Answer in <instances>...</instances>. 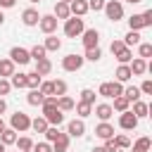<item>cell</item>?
<instances>
[{
  "label": "cell",
  "mask_w": 152,
  "mask_h": 152,
  "mask_svg": "<svg viewBox=\"0 0 152 152\" xmlns=\"http://www.w3.org/2000/svg\"><path fill=\"white\" fill-rule=\"evenodd\" d=\"M26 102H28L31 107H38V104H43V95H40V90H28V95H26Z\"/></svg>",
  "instance_id": "cell-38"
},
{
  "label": "cell",
  "mask_w": 152,
  "mask_h": 152,
  "mask_svg": "<svg viewBox=\"0 0 152 152\" xmlns=\"http://www.w3.org/2000/svg\"><path fill=\"white\" fill-rule=\"evenodd\" d=\"M88 2V12H102L107 0H86Z\"/></svg>",
  "instance_id": "cell-44"
},
{
  "label": "cell",
  "mask_w": 152,
  "mask_h": 152,
  "mask_svg": "<svg viewBox=\"0 0 152 152\" xmlns=\"http://www.w3.org/2000/svg\"><path fill=\"white\" fill-rule=\"evenodd\" d=\"M126 45H124V40H112V45H109V50H112V55H116L119 50H124Z\"/></svg>",
  "instance_id": "cell-51"
},
{
  "label": "cell",
  "mask_w": 152,
  "mask_h": 152,
  "mask_svg": "<svg viewBox=\"0 0 152 152\" xmlns=\"http://www.w3.org/2000/svg\"><path fill=\"white\" fill-rule=\"evenodd\" d=\"M43 48H45V52H57L59 48H62V40L52 33V36H48L45 38V43H43Z\"/></svg>",
  "instance_id": "cell-23"
},
{
  "label": "cell",
  "mask_w": 152,
  "mask_h": 152,
  "mask_svg": "<svg viewBox=\"0 0 152 152\" xmlns=\"http://www.w3.org/2000/svg\"><path fill=\"white\" fill-rule=\"evenodd\" d=\"M112 109H114V112H119V114H121V112H128V109H131V102H128L124 95H119V97H114Z\"/></svg>",
  "instance_id": "cell-29"
},
{
  "label": "cell",
  "mask_w": 152,
  "mask_h": 152,
  "mask_svg": "<svg viewBox=\"0 0 152 152\" xmlns=\"http://www.w3.org/2000/svg\"><path fill=\"white\" fill-rule=\"evenodd\" d=\"M66 81H62V78H55L52 81V95L55 97H62V95H66Z\"/></svg>",
  "instance_id": "cell-27"
},
{
  "label": "cell",
  "mask_w": 152,
  "mask_h": 152,
  "mask_svg": "<svg viewBox=\"0 0 152 152\" xmlns=\"http://www.w3.org/2000/svg\"><path fill=\"white\" fill-rule=\"evenodd\" d=\"M59 2H66V5H69V2H71V0H59Z\"/></svg>",
  "instance_id": "cell-62"
},
{
  "label": "cell",
  "mask_w": 152,
  "mask_h": 152,
  "mask_svg": "<svg viewBox=\"0 0 152 152\" xmlns=\"http://www.w3.org/2000/svg\"><path fill=\"white\" fill-rule=\"evenodd\" d=\"M86 31V24L81 17H69L64 21V36L66 38H81V33Z\"/></svg>",
  "instance_id": "cell-1"
},
{
  "label": "cell",
  "mask_w": 152,
  "mask_h": 152,
  "mask_svg": "<svg viewBox=\"0 0 152 152\" xmlns=\"http://www.w3.org/2000/svg\"><path fill=\"white\" fill-rule=\"evenodd\" d=\"M86 64V59H83V55H66V57H62V69L64 71H78L81 66Z\"/></svg>",
  "instance_id": "cell-6"
},
{
  "label": "cell",
  "mask_w": 152,
  "mask_h": 152,
  "mask_svg": "<svg viewBox=\"0 0 152 152\" xmlns=\"http://www.w3.org/2000/svg\"><path fill=\"white\" fill-rule=\"evenodd\" d=\"M90 152H107V150H104V147H102V145H95V147H93V150H90Z\"/></svg>",
  "instance_id": "cell-56"
},
{
  "label": "cell",
  "mask_w": 152,
  "mask_h": 152,
  "mask_svg": "<svg viewBox=\"0 0 152 152\" xmlns=\"http://www.w3.org/2000/svg\"><path fill=\"white\" fill-rule=\"evenodd\" d=\"M10 86H12V88H26V74H17V71H14V74L10 76Z\"/></svg>",
  "instance_id": "cell-35"
},
{
  "label": "cell",
  "mask_w": 152,
  "mask_h": 152,
  "mask_svg": "<svg viewBox=\"0 0 152 152\" xmlns=\"http://www.w3.org/2000/svg\"><path fill=\"white\" fill-rule=\"evenodd\" d=\"M140 95H152V81H150V78L142 81V86H140Z\"/></svg>",
  "instance_id": "cell-49"
},
{
  "label": "cell",
  "mask_w": 152,
  "mask_h": 152,
  "mask_svg": "<svg viewBox=\"0 0 152 152\" xmlns=\"http://www.w3.org/2000/svg\"><path fill=\"white\" fill-rule=\"evenodd\" d=\"M57 135H59V128H57V126H48V131H45V142H55Z\"/></svg>",
  "instance_id": "cell-46"
},
{
  "label": "cell",
  "mask_w": 152,
  "mask_h": 152,
  "mask_svg": "<svg viewBox=\"0 0 152 152\" xmlns=\"http://www.w3.org/2000/svg\"><path fill=\"white\" fill-rule=\"evenodd\" d=\"M5 109H7V102H5V97H0V114H5Z\"/></svg>",
  "instance_id": "cell-55"
},
{
  "label": "cell",
  "mask_w": 152,
  "mask_h": 152,
  "mask_svg": "<svg viewBox=\"0 0 152 152\" xmlns=\"http://www.w3.org/2000/svg\"><path fill=\"white\" fill-rule=\"evenodd\" d=\"M66 135L71 138H83L86 135V121L83 119H71L66 124Z\"/></svg>",
  "instance_id": "cell-9"
},
{
  "label": "cell",
  "mask_w": 152,
  "mask_h": 152,
  "mask_svg": "<svg viewBox=\"0 0 152 152\" xmlns=\"http://www.w3.org/2000/svg\"><path fill=\"white\" fill-rule=\"evenodd\" d=\"M28 55H31V59H36V62H38V59H45V55H48V52H45V48H43V45H33V48L28 50Z\"/></svg>",
  "instance_id": "cell-40"
},
{
  "label": "cell",
  "mask_w": 152,
  "mask_h": 152,
  "mask_svg": "<svg viewBox=\"0 0 152 152\" xmlns=\"http://www.w3.org/2000/svg\"><path fill=\"white\" fill-rule=\"evenodd\" d=\"M126 2H131V5H138V2H142V0H126Z\"/></svg>",
  "instance_id": "cell-60"
},
{
  "label": "cell",
  "mask_w": 152,
  "mask_h": 152,
  "mask_svg": "<svg viewBox=\"0 0 152 152\" xmlns=\"http://www.w3.org/2000/svg\"><path fill=\"white\" fill-rule=\"evenodd\" d=\"M140 28H147L142 14H131L128 17V31H140Z\"/></svg>",
  "instance_id": "cell-20"
},
{
  "label": "cell",
  "mask_w": 152,
  "mask_h": 152,
  "mask_svg": "<svg viewBox=\"0 0 152 152\" xmlns=\"http://www.w3.org/2000/svg\"><path fill=\"white\" fill-rule=\"evenodd\" d=\"M81 43H83L86 50L100 48V31H97V28H86V31L81 33Z\"/></svg>",
  "instance_id": "cell-5"
},
{
  "label": "cell",
  "mask_w": 152,
  "mask_h": 152,
  "mask_svg": "<svg viewBox=\"0 0 152 152\" xmlns=\"http://www.w3.org/2000/svg\"><path fill=\"white\" fill-rule=\"evenodd\" d=\"M74 109H76L78 119H86V116H90V114H93V104H86V102H76V104H74Z\"/></svg>",
  "instance_id": "cell-31"
},
{
  "label": "cell",
  "mask_w": 152,
  "mask_h": 152,
  "mask_svg": "<svg viewBox=\"0 0 152 152\" xmlns=\"http://www.w3.org/2000/svg\"><path fill=\"white\" fill-rule=\"evenodd\" d=\"M0 142L7 147V145H14L17 142V131L14 128H5L2 133H0Z\"/></svg>",
  "instance_id": "cell-25"
},
{
  "label": "cell",
  "mask_w": 152,
  "mask_h": 152,
  "mask_svg": "<svg viewBox=\"0 0 152 152\" xmlns=\"http://www.w3.org/2000/svg\"><path fill=\"white\" fill-rule=\"evenodd\" d=\"M0 152H7V147H5V145H2V142H0Z\"/></svg>",
  "instance_id": "cell-61"
},
{
  "label": "cell",
  "mask_w": 152,
  "mask_h": 152,
  "mask_svg": "<svg viewBox=\"0 0 152 152\" xmlns=\"http://www.w3.org/2000/svg\"><path fill=\"white\" fill-rule=\"evenodd\" d=\"M66 150H69V135L59 131V135L52 142V152H66Z\"/></svg>",
  "instance_id": "cell-18"
},
{
  "label": "cell",
  "mask_w": 152,
  "mask_h": 152,
  "mask_svg": "<svg viewBox=\"0 0 152 152\" xmlns=\"http://www.w3.org/2000/svg\"><path fill=\"white\" fill-rule=\"evenodd\" d=\"M114 76H116V81H119V83H128V81L133 78V74H131V66H128V64H119V66H116V71H114Z\"/></svg>",
  "instance_id": "cell-17"
},
{
  "label": "cell",
  "mask_w": 152,
  "mask_h": 152,
  "mask_svg": "<svg viewBox=\"0 0 152 152\" xmlns=\"http://www.w3.org/2000/svg\"><path fill=\"white\" fill-rule=\"evenodd\" d=\"M97 95H100V97H104V100H114V93H112V83H109V81L100 83V88H97Z\"/></svg>",
  "instance_id": "cell-36"
},
{
  "label": "cell",
  "mask_w": 152,
  "mask_h": 152,
  "mask_svg": "<svg viewBox=\"0 0 152 152\" xmlns=\"http://www.w3.org/2000/svg\"><path fill=\"white\" fill-rule=\"evenodd\" d=\"M95 135H97L100 140H109V138H114V126H112L109 121H100V124L95 126Z\"/></svg>",
  "instance_id": "cell-12"
},
{
  "label": "cell",
  "mask_w": 152,
  "mask_h": 152,
  "mask_svg": "<svg viewBox=\"0 0 152 152\" xmlns=\"http://www.w3.org/2000/svg\"><path fill=\"white\" fill-rule=\"evenodd\" d=\"M107 152H119V147H116V142H114V138H109V140H104V145H102Z\"/></svg>",
  "instance_id": "cell-52"
},
{
  "label": "cell",
  "mask_w": 152,
  "mask_h": 152,
  "mask_svg": "<svg viewBox=\"0 0 152 152\" xmlns=\"http://www.w3.org/2000/svg\"><path fill=\"white\" fill-rule=\"evenodd\" d=\"M133 150H135V152H150V150H152V140H150L147 135H142V138H138V140L133 142Z\"/></svg>",
  "instance_id": "cell-26"
},
{
  "label": "cell",
  "mask_w": 152,
  "mask_h": 152,
  "mask_svg": "<svg viewBox=\"0 0 152 152\" xmlns=\"http://www.w3.org/2000/svg\"><path fill=\"white\" fill-rule=\"evenodd\" d=\"M112 93H114V97L124 95V83H119V81H112Z\"/></svg>",
  "instance_id": "cell-50"
},
{
  "label": "cell",
  "mask_w": 152,
  "mask_h": 152,
  "mask_svg": "<svg viewBox=\"0 0 152 152\" xmlns=\"http://www.w3.org/2000/svg\"><path fill=\"white\" fill-rule=\"evenodd\" d=\"M31 152H52V145L50 142H33V150Z\"/></svg>",
  "instance_id": "cell-47"
},
{
  "label": "cell",
  "mask_w": 152,
  "mask_h": 152,
  "mask_svg": "<svg viewBox=\"0 0 152 152\" xmlns=\"http://www.w3.org/2000/svg\"><path fill=\"white\" fill-rule=\"evenodd\" d=\"M119 126H121L124 131H133V128H138V119L133 116L131 109H128V112H121V116H119Z\"/></svg>",
  "instance_id": "cell-11"
},
{
  "label": "cell",
  "mask_w": 152,
  "mask_h": 152,
  "mask_svg": "<svg viewBox=\"0 0 152 152\" xmlns=\"http://www.w3.org/2000/svg\"><path fill=\"white\" fill-rule=\"evenodd\" d=\"M5 24V14H2V10H0V26Z\"/></svg>",
  "instance_id": "cell-58"
},
{
  "label": "cell",
  "mask_w": 152,
  "mask_h": 152,
  "mask_svg": "<svg viewBox=\"0 0 152 152\" xmlns=\"http://www.w3.org/2000/svg\"><path fill=\"white\" fill-rule=\"evenodd\" d=\"M10 90H12V86H10V78H0V97H5Z\"/></svg>",
  "instance_id": "cell-48"
},
{
  "label": "cell",
  "mask_w": 152,
  "mask_h": 152,
  "mask_svg": "<svg viewBox=\"0 0 152 152\" xmlns=\"http://www.w3.org/2000/svg\"><path fill=\"white\" fill-rule=\"evenodd\" d=\"M81 102H86V104H95V90L83 88V90H81Z\"/></svg>",
  "instance_id": "cell-43"
},
{
  "label": "cell",
  "mask_w": 152,
  "mask_h": 152,
  "mask_svg": "<svg viewBox=\"0 0 152 152\" xmlns=\"http://www.w3.org/2000/svg\"><path fill=\"white\" fill-rule=\"evenodd\" d=\"M43 119L50 124V126H62L64 124V112H59L57 107H43Z\"/></svg>",
  "instance_id": "cell-4"
},
{
  "label": "cell",
  "mask_w": 152,
  "mask_h": 152,
  "mask_svg": "<svg viewBox=\"0 0 152 152\" xmlns=\"http://www.w3.org/2000/svg\"><path fill=\"white\" fill-rule=\"evenodd\" d=\"M140 43V31H128L126 36H124V45L126 48H133V45H138Z\"/></svg>",
  "instance_id": "cell-33"
},
{
  "label": "cell",
  "mask_w": 152,
  "mask_h": 152,
  "mask_svg": "<svg viewBox=\"0 0 152 152\" xmlns=\"http://www.w3.org/2000/svg\"><path fill=\"white\" fill-rule=\"evenodd\" d=\"M48 121L43 119V116H36V119H31V131H36V133H45L48 131Z\"/></svg>",
  "instance_id": "cell-32"
},
{
  "label": "cell",
  "mask_w": 152,
  "mask_h": 152,
  "mask_svg": "<svg viewBox=\"0 0 152 152\" xmlns=\"http://www.w3.org/2000/svg\"><path fill=\"white\" fill-rule=\"evenodd\" d=\"M28 2H31V5H40L43 0H28Z\"/></svg>",
  "instance_id": "cell-59"
},
{
  "label": "cell",
  "mask_w": 152,
  "mask_h": 152,
  "mask_svg": "<svg viewBox=\"0 0 152 152\" xmlns=\"http://www.w3.org/2000/svg\"><path fill=\"white\" fill-rule=\"evenodd\" d=\"M17 152H31L33 150V140L28 135H17Z\"/></svg>",
  "instance_id": "cell-21"
},
{
  "label": "cell",
  "mask_w": 152,
  "mask_h": 152,
  "mask_svg": "<svg viewBox=\"0 0 152 152\" xmlns=\"http://www.w3.org/2000/svg\"><path fill=\"white\" fill-rule=\"evenodd\" d=\"M21 21H24V26H38V21H40L38 10H36V7H26V10L21 12Z\"/></svg>",
  "instance_id": "cell-10"
},
{
  "label": "cell",
  "mask_w": 152,
  "mask_h": 152,
  "mask_svg": "<svg viewBox=\"0 0 152 152\" xmlns=\"http://www.w3.org/2000/svg\"><path fill=\"white\" fill-rule=\"evenodd\" d=\"M93 112H95V116H97L100 121H109V119H112V114H114L112 104H107V102H100V104H95V107H93Z\"/></svg>",
  "instance_id": "cell-13"
},
{
  "label": "cell",
  "mask_w": 152,
  "mask_h": 152,
  "mask_svg": "<svg viewBox=\"0 0 152 152\" xmlns=\"http://www.w3.org/2000/svg\"><path fill=\"white\" fill-rule=\"evenodd\" d=\"M114 142H116L119 150H131V140H128V135H124V133L114 135Z\"/></svg>",
  "instance_id": "cell-42"
},
{
  "label": "cell",
  "mask_w": 152,
  "mask_h": 152,
  "mask_svg": "<svg viewBox=\"0 0 152 152\" xmlns=\"http://www.w3.org/2000/svg\"><path fill=\"white\" fill-rule=\"evenodd\" d=\"M38 28L45 33V36H52L57 31V19L52 14H40V21H38Z\"/></svg>",
  "instance_id": "cell-8"
},
{
  "label": "cell",
  "mask_w": 152,
  "mask_h": 152,
  "mask_svg": "<svg viewBox=\"0 0 152 152\" xmlns=\"http://www.w3.org/2000/svg\"><path fill=\"white\" fill-rule=\"evenodd\" d=\"M124 97H126L128 102H138V100H140V88H135V86L124 88Z\"/></svg>",
  "instance_id": "cell-37"
},
{
  "label": "cell",
  "mask_w": 152,
  "mask_h": 152,
  "mask_svg": "<svg viewBox=\"0 0 152 152\" xmlns=\"http://www.w3.org/2000/svg\"><path fill=\"white\" fill-rule=\"evenodd\" d=\"M38 90H40V95H43V97H48V95H52V81H40V86H38Z\"/></svg>",
  "instance_id": "cell-45"
},
{
  "label": "cell",
  "mask_w": 152,
  "mask_h": 152,
  "mask_svg": "<svg viewBox=\"0 0 152 152\" xmlns=\"http://www.w3.org/2000/svg\"><path fill=\"white\" fill-rule=\"evenodd\" d=\"M104 14H107V19L109 21H121L124 19V5L119 2V0H107L104 2Z\"/></svg>",
  "instance_id": "cell-2"
},
{
  "label": "cell",
  "mask_w": 152,
  "mask_h": 152,
  "mask_svg": "<svg viewBox=\"0 0 152 152\" xmlns=\"http://www.w3.org/2000/svg\"><path fill=\"white\" fill-rule=\"evenodd\" d=\"M74 104H76V102H74L69 95L57 97V109H59V112H71V109H74Z\"/></svg>",
  "instance_id": "cell-28"
},
{
  "label": "cell",
  "mask_w": 152,
  "mask_h": 152,
  "mask_svg": "<svg viewBox=\"0 0 152 152\" xmlns=\"http://www.w3.org/2000/svg\"><path fill=\"white\" fill-rule=\"evenodd\" d=\"M52 17H55L57 21H59V19H64V21H66V19L71 17V12H69V5L57 0V2H55V10H52Z\"/></svg>",
  "instance_id": "cell-15"
},
{
  "label": "cell",
  "mask_w": 152,
  "mask_h": 152,
  "mask_svg": "<svg viewBox=\"0 0 152 152\" xmlns=\"http://www.w3.org/2000/svg\"><path fill=\"white\" fill-rule=\"evenodd\" d=\"M114 57H116V62H119V64H128V62L133 59V50H131V48H124V50H119Z\"/></svg>",
  "instance_id": "cell-34"
},
{
  "label": "cell",
  "mask_w": 152,
  "mask_h": 152,
  "mask_svg": "<svg viewBox=\"0 0 152 152\" xmlns=\"http://www.w3.org/2000/svg\"><path fill=\"white\" fill-rule=\"evenodd\" d=\"M142 19H145L147 26H152V10H145V12H142Z\"/></svg>",
  "instance_id": "cell-54"
},
{
  "label": "cell",
  "mask_w": 152,
  "mask_h": 152,
  "mask_svg": "<svg viewBox=\"0 0 152 152\" xmlns=\"http://www.w3.org/2000/svg\"><path fill=\"white\" fill-rule=\"evenodd\" d=\"M138 57L140 59L152 57V43H138Z\"/></svg>",
  "instance_id": "cell-39"
},
{
  "label": "cell",
  "mask_w": 152,
  "mask_h": 152,
  "mask_svg": "<svg viewBox=\"0 0 152 152\" xmlns=\"http://www.w3.org/2000/svg\"><path fill=\"white\" fill-rule=\"evenodd\" d=\"M14 5H17V0H0V10H10Z\"/></svg>",
  "instance_id": "cell-53"
},
{
  "label": "cell",
  "mask_w": 152,
  "mask_h": 152,
  "mask_svg": "<svg viewBox=\"0 0 152 152\" xmlns=\"http://www.w3.org/2000/svg\"><path fill=\"white\" fill-rule=\"evenodd\" d=\"M5 128H7V126H5V121H2V116H0V133H2Z\"/></svg>",
  "instance_id": "cell-57"
},
{
  "label": "cell",
  "mask_w": 152,
  "mask_h": 152,
  "mask_svg": "<svg viewBox=\"0 0 152 152\" xmlns=\"http://www.w3.org/2000/svg\"><path fill=\"white\" fill-rule=\"evenodd\" d=\"M126 152H135V150H126Z\"/></svg>",
  "instance_id": "cell-63"
},
{
  "label": "cell",
  "mask_w": 152,
  "mask_h": 152,
  "mask_svg": "<svg viewBox=\"0 0 152 152\" xmlns=\"http://www.w3.org/2000/svg\"><path fill=\"white\" fill-rule=\"evenodd\" d=\"M131 112H133V116L140 121V119H145V116H147L150 104H147V102H142V100H138V102H133V109H131Z\"/></svg>",
  "instance_id": "cell-19"
},
{
  "label": "cell",
  "mask_w": 152,
  "mask_h": 152,
  "mask_svg": "<svg viewBox=\"0 0 152 152\" xmlns=\"http://www.w3.org/2000/svg\"><path fill=\"white\" fill-rule=\"evenodd\" d=\"M40 81H43V76H38L36 71H31V74H26V88H28V90H38V86H40Z\"/></svg>",
  "instance_id": "cell-30"
},
{
  "label": "cell",
  "mask_w": 152,
  "mask_h": 152,
  "mask_svg": "<svg viewBox=\"0 0 152 152\" xmlns=\"http://www.w3.org/2000/svg\"><path fill=\"white\" fill-rule=\"evenodd\" d=\"M128 66H131V74H133V76H142V74L147 71V59L135 57V59H131V62H128Z\"/></svg>",
  "instance_id": "cell-16"
},
{
  "label": "cell",
  "mask_w": 152,
  "mask_h": 152,
  "mask_svg": "<svg viewBox=\"0 0 152 152\" xmlns=\"http://www.w3.org/2000/svg\"><path fill=\"white\" fill-rule=\"evenodd\" d=\"M100 57H102V50H100V48H90V50H86V55H83V59H88V62H100Z\"/></svg>",
  "instance_id": "cell-41"
},
{
  "label": "cell",
  "mask_w": 152,
  "mask_h": 152,
  "mask_svg": "<svg viewBox=\"0 0 152 152\" xmlns=\"http://www.w3.org/2000/svg\"><path fill=\"white\" fill-rule=\"evenodd\" d=\"M69 12H71V17H83V14H88V2L86 0H71Z\"/></svg>",
  "instance_id": "cell-14"
},
{
  "label": "cell",
  "mask_w": 152,
  "mask_h": 152,
  "mask_svg": "<svg viewBox=\"0 0 152 152\" xmlns=\"http://www.w3.org/2000/svg\"><path fill=\"white\" fill-rule=\"evenodd\" d=\"M10 128H14L17 133L28 131V128H31V119H28V114H24V112H14V114L10 116Z\"/></svg>",
  "instance_id": "cell-3"
},
{
  "label": "cell",
  "mask_w": 152,
  "mask_h": 152,
  "mask_svg": "<svg viewBox=\"0 0 152 152\" xmlns=\"http://www.w3.org/2000/svg\"><path fill=\"white\" fill-rule=\"evenodd\" d=\"M10 59H12L14 64L24 66V64H28V62H31V55H28V50H26V48H19V45H14V48L10 50Z\"/></svg>",
  "instance_id": "cell-7"
},
{
  "label": "cell",
  "mask_w": 152,
  "mask_h": 152,
  "mask_svg": "<svg viewBox=\"0 0 152 152\" xmlns=\"http://www.w3.org/2000/svg\"><path fill=\"white\" fill-rule=\"evenodd\" d=\"M12 74H14V62L10 57L0 59V78H10Z\"/></svg>",
  "instance_id": "cell-22"
},
{
  "label": "cell",
  "mask_w": 152,
  "mask_h": 152,
  "mask_svg": "<svg viewBox=\"0 0 152 152\" xmlns=\"http://www.w3.org/2000/svg\"><path fill=\"white\" fill-rule=\"evenodd\" d=\"M50 71H52V62H50L48 57H45V59H38V62H36V74H38V76H48Z\"/></svg>",
  "instance_id": "cell-24"
}]
</instances>
